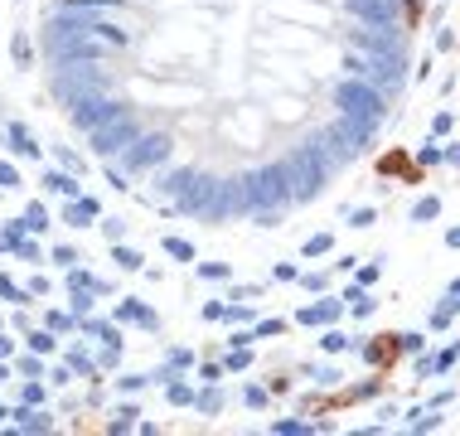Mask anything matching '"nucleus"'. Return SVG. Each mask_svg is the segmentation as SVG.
<instances>
[{
	"mask_svg": "<svg viewBox=\"0 0 460 436\" xmlns=\"http://www.w3.org/2000/svg\"><path fill=\"white\" fill-rule=\"evenodd\" d=\"M393 354H398V344H373V349H368L373 364H383V359H393Z\"/></svg>",
	"mask_w": 460,
	"mask_h": 436,
	"instance_id": "f257e3e1",
	"label": "nucleus"
}]
</instances>
